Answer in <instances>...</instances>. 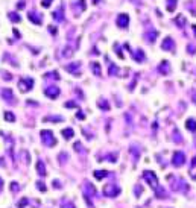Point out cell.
Returning <instances> with one entry per match:
<instances>
[{"label":"cell","instance_id":"cell-7","mask_svg":"<svg viewBox=\"0 0 196 208\" xmlns=\"http://www.w3.org/2000/svg\"><path fill=\"white\" fill-rule=\"evenodd\" d=\"M2 96L6 102H12V99H14V93H12V90H9V88H5L2 91Z\"/></svg>","mask_w":196,"mask_h":208},{"label":"cell","instance_id":"cell-8","mask_svg":"<svg viewBox=\"0 0 196 208\" xmlns=\"http://www.w3.org/2000/svg\"><path fill=\"white\" fill-rule=\"evenodd\" d=\"M128 21H129L128 15H126V14H122L120 17L117 18V24L120 26V28H126V26H128Z\"/></svg>","mask_w":196,"mask_h":208},{"label":"cell","instance_id":"cell-19","mask_svg":"<svg viewBox=\"0 0 196 208\" xmlns=\"http://www.w3.org/2000/svg\"><path fill=\"white\" fill-rule=\"evenodd\" d=\"M109 73H111V74L117 73V67H116V66H113V64H111V66H109Z\"/></svg>","mask_w":196,"mask_h":208},{"label":"cell","instance_id":"cell-3","mask_svg":"<svg viewBox=\"0 0 196 208\" xmlns=\"http://www.w3.org/2000/svg\"><path fill=\"white\" fill-rule=\"evenodd\" d=\"M185 163V155L182 152H175L173 153V158H172V164L173 166H176V167H179V166H182V164Z\"/></svg>","mask_w":196,"mask_h":208},{"label":"cell","instance_id":"cell-23","mask_svg":"<svg viewBox=\"0 0 196 208\" xmlns=\"http://www.w3.org/2000/svg\"><path fill=\"white\" fill-rule=\"evenodd\" d=\"M38 188H40L41 191H46V187L43 185V182H38Z\"/></svg>","mask_w":196,"mask_h":208},{"label":"cell","instance_id":"cell-12","mask_svg":"<svg viewBox=\"0 0 196 208\" xmlns=\"http://www.w3.org/2000/svg\"><path fill=\"white\" fill-rule=\"evenodd\" d=\"M62 135L66 138H72L75 135V132H73V129H70V128H67V129H62Z\"/></svg>","mask_w":196,"mask_h":208},{"label":"cell","instance_id":"cell-11","mask_svg":"<svg viewBox=\"0 0 196 208\" xmlns=\"http://www.w3.org/2000/svg\"><path fill=\"white\" fill-rule=\"evenodd\" d=\"M163 49H173V41L170 38H166L163 43Z\"/></svg>","mask_w":196,"mask_h":208},{"label":"cell","instance_id":"cell-15","mask_svg":"<svg viewBox=\"0 0 196 208\" xmlns=\"http://www.w3.org/2000/svg\"><path fill=\"white\" fill-rule=\"evenodd\" d=\"M5 119L8 122H15V115L12 113H9V111H6V113H5Z\"/></svg>","mask_w":196,"mask_h":208},{"label":"cell","instance_id":"cell-22","mask_svg":"<svg viewBox=\"0 0 196 208\" xmlns=\"http://www.w3.org/2000/svg\"><path fill=\"white\" fill-rule=\"evenodd\" d=\"M75 149L78 152H82V146H81V143H75Z\"/></svg>","mask_w":196,"mask_h":208},{"label":"cell","instance_id":"cell-6","mask_svg":"<svg viewBox=\"0 0 196 208\" xmlns=\"http://www.w3.org/2000/svg\"><path fill=\"white\" fill-rule=\"evenodd\" d=\"M44 93H46V96L55 99V97H58V94H59V88H58V87H49V88H46Z\"/></svg>","mask_w":196,"mask_h":208},{"label":"cell","instance_id":"cell-24","mask_svg":"<svg viewBox=\"0 0 196 208\" xmlns=\"http://www.w3.org/2000/svg\"><path fill=\"white\" fill-rule=\"evenodd\" d=\"M9 17H11L12 20H15V21H18V20H20V17H18V15H9Z\"/></svg>","mask_w":196,"mask_h":208},{"label":"cell","instance_id":"cell-16","mask_svg":"<svg viewBox=\"0 0 196 208\" xmlns=\"http://www.w3.org/2000/svg\"><path fill=\"white\" fill-rule=\"evenodd\" d=\"M62 208H75V204L70 201H62Z\"/></svg>","mask_w":196,"mask_h":208},{"label":"cell","instance_id":"cell-20","mask_svg":"<svg viewBox=\"0 0 196 208\" xmlns=\"http://www.w3.org/2000/svg\"><path fill=\"white\" fill-rule=\"evenodd\" d=\"M44 120H56V122H61L62 117H46Z\"/></svg>","mask_w":196,"mask_h":208},{"label":"cell","instance_id":"cell-13","mask_svg":"<svg viewBox=\"0 0 196 208\" xmlns=\"http://www.w3.org/2000/svg\"><path fill=\"white\" fill-rule=\"evenodd\" d=\"M185 126H187V129H190V131H196V122L195 120H187V123H185Z\"/></svg>","mask_w":196,"mask_h":208},{"label":"cell","instance_id":"cell-4","mask_svg":"<svg viewBox=\"0 0 196 208\" xmlns=\"http://www.w3.org/2000/svg\"><path fill=\"white\" fill-rule=\"evenodd\" d=\"M103 193L107 196H117L120 193V188L117 187V185H114V184H109V185H107V187L103 188Z\"/></svg>","mask_w":196,"mask_h":208},{"label":"cell","instance_id":"cell-5","mask_svg":"<svg viewBox=\"0 0 196 208\" xmlns=\"http://www.w3.org/2000/svg\"><path fill=\"white\" fill-rule=\"evenodd\" d=\"M32 84H34L32 79H22V81L18 82V87H20L22 91H26V90H30V88H32Z\"/></svg>","mask_w":196,"mask_h":208},{"label":"cell","instance_id":"cell-21","mask_svg":"<svg viewBox=\"0 0 196 208\" xmlns=\"http://www.w3.org/2000/svg\"><path fill=\"white\" fill-rule=\"evenodd\" d=\"M11 190H12V191H18V190H20V187L17 185V182H12V185H11Z\"/></svg>","mask_w":196,"mask_h":208},{"label":"cell","instance_id":"cell-1","mask_svg":"<svg viewBox=\"0 0 196 208\" xmlns=\"http://www.w3.org/2000/svg\"><path fill=\"white\" fill-rule=\"evenodd\" d=\"M143 178L146 179V182H149V185L153 188V190H160V184H158V178H157V175L152 172V170H146L145 173H143Z\"/></svg>","mask_w":196,"mask_h":208},{"label":"cell","instance_id":"cell-25","mask_svg":"<svg viewBox=\"0 0 196 208\" xmlns=\"http://www.w3.org/2000/svg\"><path fill=\"white\" fill-rule=\"evenodd\" d=\"M2 185H3V179L0 178V190H2Z\"/></svg>","mask_w":196,"mask_h":208},{"label":"cell","instance_id":"cell-17","mask_svg":"<svg viewBox=\"0 0 196 208\" xmlns=\"http://www.w3.org/2000/svg\"><path fill=\"white\" fill-rule=\"evenodd\" d=\"M91 67H93V72H94V73H96V74H100V66H99V64L93 62Z\"/></svg>","mask_w":196,"mask_h":208},{"label":"cell","instance_id":"cell-9","mask_svg":"<svg viewBox=\"0 0 196 208\" xmlns=\"http://www.w3.org/2000/svg\"><path fill=\"white\" fill-rule=\"evenodd\" d=\"M36 170H38V173L41 175V176H44V175H46V167H44V163H43V161H38V163H36Z\"/></svg>","mask_w":196,"mask_h":208},{"label":"cell","instance_id":"cell-10","mask_svg":"<svg viewBox=\"0 0 196 208\" xmlns=\"http://www.w3.org/2000/svg\"><path fill=\"white\" fill-rule=\"evenodd\" d=\"M85 190H87L88 193H90V196H91V198H93V196H96V194H97L96 188H94V187H93V184H90V182L85 185Z\"/></svg>","mask_w":196,"mask_h":208},{"label":"cell","instance_id":"cell-2","mask_svg":"<svg viewBox=\"0 0 196 208\" xmlns=\"http://www.w3.org/2000/svg\"><path fill=\"white\" fill-rule=\"evenodd\" d=\"M40 135H41V140H43V143L46 146L52 147V146L56 145V138L53 137V132L52 131H41Z\"/></svg>","mask_w":196,"mask_h":208},{"label":"cell","instance_id":"cell-14","mask_svg":"<svg viewBox=\"0 0 196 208\" xmlns=\"http://www.w3.org/2000/svg\"><path fill=\"white\" fill-rule=\"evenodd\" d=\"M108 175V172L107 170H99V172H94V176H96L97 179H102V178H105Z\"/></svg>","mask_w":196,"mask_h":208},{"label":"cell","instance_id":"cell-18","mask_svg":"<svg viewBox=\"0 0 196 208\" xmlns=\"http://www.w3.org/2000/svg\"><path fill=\"white\" fill-rule=\"evenodd\" d=\"M100 108H103V109H108V103L105 102V100H99V103H97Z\"/></svg>","mask_w":196,"mask_h":208}]
</instances>
